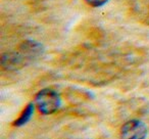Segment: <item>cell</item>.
<instances>
[{
    "instance_id": "obj_1",
    "label": "cell",
    "mask_w": 149,
    "mask_h": 139,
    "mask_svg": "<svg viewBox=\"0 0 149 139\" xmlns=\"http://www.w3.org/2000/svg\"><path fill=\"white\" fill-rule=\"evenodd\" d=\"M35 104L42 115H52L61 106L60 95L53 89L45 88L36 94Z\"/></svg>"
},
{
    "instance_id": "obj_2",
    "label": "cell",
    "mask_w": 149,
    "mask_h": 139,
    "mask_svg": "<svg viewBox=\"0 0 149 139\" xmlns=\"http://www.w3.org/2000/svg\"><path fill=\"white\" fill-rule=\"evenodd\" d=\"M147 127L141 120H130L126 122L120 128V138L122 139H146Z\"/></svg>"
},
{
    "instance_id": "obj_3",
    "label": "cell",
    "mask_w": 149,
    "mask_h": 139,
    "mask_svg": "<svg viewBox=\"0 0 149 139\" xmlns=\"http://www.w3.org/2000/svg\"><path fill=\"white\" fill-rule=\"evenodd\" d=\"M24 58L25 56L23 54H19L17 52H8L5 53L1 57V64L4 68L7 70H15L23 66Z\"/></svg>"
},
{
    "instance_id": "obj_4",
    "label": "cell",
    "mask_w": 149,
    "mask_h": 139,
    "mask_svg": "<svg viewBox=\"0 0 149 139\" xmlns=\"http://www.w3.org/2000/svg\"><path fill=\"white\" fill-rule=\"evenodd\" d=\"M34 110H35V103L30 102V103L23 110V112H21V115L15 119V122L13 123V126L23 127L24 125L27 124V123L31 120L32 116L34 115Z\"/></svg>"
},
{
    "instance_id": "obj_5",
    "label": "cell",
    "mask_w": 149,
    "mask_h": 139,
    "mask_svg": "<svg viewBox=\"0 0 149 139\" xmlns=\"http://www.w3.org/2000/svg\"><path fill=\"white\" fill-rule=\"evenodd\" d=\"M109 0H85V2L92 7H101L105 5Z\"/></svg>"
}]
</instances>
